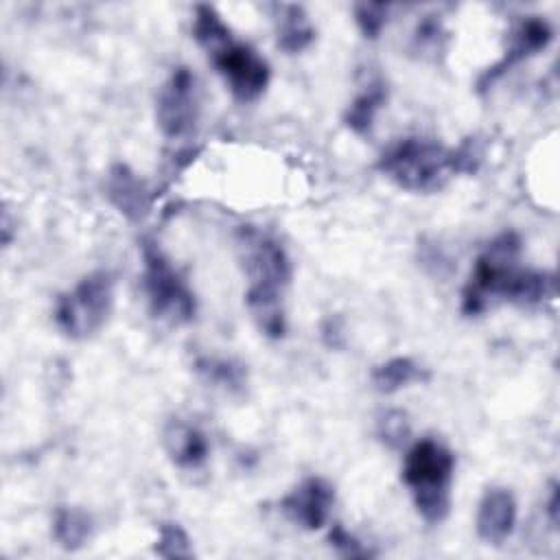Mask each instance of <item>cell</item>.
I'll list each match as a JSON object with an SVG mask.
<instances>
[{
	"mask_svg": "<svg viewBox=\"0 0 560 560\" xmlns=\"http://www.w3.org/2000/svg\"><path fill=\"white\" fill-rule=\"evenodd\" d=\"M523 241L508 230L494 236L477 256L462 291V313L481 315L494 302L538 306L556 295V276L542 269L521 267Z\"/></svg>",
	"mask_w": 560,
	"mask_h": 560,
	"instance_id": "obj_1",
	"label": "cell"
},
{
	"mask_svg": "<svg viewBox=\"0 0 560 560\" xmlns=\"http://www.w3.org/2000/svg\"><path fill=\"white\" fill-rule=\"evenodd\" d=\"M236 241L247 276L245 306L265 337L282 339L287 332L282 293L293 276L291 258L278 238L254 225L238 228Z\"/></svg>",
	"mask_w": 560,
	"mask_h": 560,
	"instance_id": "obj_2",
	"label": "cell"
},
{
	"mask_svg": "<svg viewBox=\"0 0 560 560\" xmlns=\"http://www.w3.org/2000/svg\"><path fill=\"white\" fill-rule=\"evenodd\" d=\"M376 168L398 188L409 192L442 190L457 175L455 151L429 138H400L383 151Z\"/></svg>",
	"mask_w": 560,
	"mask_h": 560,
	"instance_id": "obj_3",
	"label": "cell"
},
{
	"mask_svg": "<svg viewBox=\"0 0 560 560\" xmlns=\"http://www.w3.org/2000/svg\"><path fill=\"white\" fill-rule=\"evenodd\" d=\"M453 470V453L433 438L413 442L405 455L402 481L411 492L418 514L429 525H438L448 516Z\"/></svg>",
	"mask_w": 560,
	"mask_h": 560,
	"instance_id": "obj_4",
	"label": "cell"
},
{
	"mask_svg": "<svg viewBox=\"0 0 560 560\" xmlns=\"http://www.w3.org/2000/svg\"><path fill=\"white\" fill-rule=\"evenodd\" d=\"M142 289L153 317L171 326L195 319V293L155 241H142Z\"/></svg>",
	"mask_w": 560,
	"mask_h": 560,
	"instance_id": "obj_5",
	"label": "cell"
},
{
	"mask_svg": "<svg viewBox=\"0 0 560 560\" xmlns=\"http://www.w3.org/2000/svg\"><path fill=\"white\" fill-rule=\"evenodd\" d=\"M114 308V278L98 269L83 276L70 291L61 293L55 304L57 328L74 341L96 335Z\"/></svg>",
	"mask_w": 560,
	"mask_h": 560,
	"instance_id": "obj_6",
	"label": "cell"
},
{
	"mask_svg": "<svg viewBox=\"0 0 560 560\" xmlns=\"http://www.w3.org/2000/svg\"><path fill=\"white\" fill-rule=\"evenodd\" d=\"M155 120L168 140H184L195 133L199 122V90L190 68H173L162 83L155 98Z\"/></svg>",
	"mask_w": 560,
	"mask_h": 560,
	"instance_id": "obj_7",
	"label": "cell"
},
{
	"mask_svg": "<svg viewBox=\"0 0 560 560\" xmlns=\"http://www.w3.org/2000/svg\"><path fill=\"white\" fill-rule=\"evenodd\" d=\"M208 55L236 101L252 103L265 94L271 81V68L249 44L230 37Z\"/></svg>",
	"mask_w": 560,
	"mask_h": 560,
	"instance_id": "obj_8",
	"label": "cell"
},
{
	"mask_svg": "<svg viewBox=\"0 0 560 560\" xmlns=\"http://www.w3.org/2000/svg\"><path fill=\"white\" fill-rule=\"evenodd\" d=\"M335 505V488L324 477L302 479L280 501V512L298 527L315 532L322 529Z\"/></svg>",
	"mask_w": 560,
	"mask_h": 560,
	"instance_id": "obj_9",
	"label": "cell"
},
{
	"mask_svg": "<svg viewBox=\"0 0 560 560\" xmlns=\"http://www.w3.org/2000/svg\"><path fill=\"white\" fill-rule=\"evenodd\" d=\"M551 39H553V28H551V24H549L545 18H540V15H527V18H523V20L514 26V31H512V35H510V44H508L505 55H503L492 68H488V70L481 74V79H479V83H477L479 92L488 90V88H490L499 77H503L512 66H516V63H521V61L534 57L536 52L545 50V48L551 44Z\"/></svg>",
	"mask_w": 560,
	"mask_h": 560,
	"instance_id": "obj_10",
	"label": "cell"
},
{
	"mask_svg": "<svg viewBox=\"0 0 560 560\" xmlns=\"http://www.w3.org/2000/svg\"><path fill=\"white\" fill-rule=\"evenodd\" d=\"M105 195L112 206L133 223H140L151 212L153 195L144 179H140L127 164H114L109 168Z\"/></svg>",
	"mask_w": 560,
	"mask_h": 560,
	"instance_id": "obj_11",
	"label": "cell"
},
{
	"mask_svg": "<svg viewBox=\"0 0 560 560\" xmlns=\"http://www.w3.org/2000/svg\"><path fill=\"white\" fill-rule=\"evenodd\" d=\"M477 536L488 545H503L516 525V499L508 488H488L477 508Z\"/></svg>",
	"mask_w": 560,
	"mask_h": 560,
	"instance_id": "obj_12",
	"label": "cell"
},
{
	"mask_svg": "<svg viewBox=\"0 0 560 560\" xmlns=\"http://www.w3.org/2000/svg\"><path fill=\"white\" fill-rule=\"evenodd\" d=\"M162 446L168 459L182 470H197L210 457V442L206 433L182 418H173L166 422L162 431Z\"/></svg>",
	"mask_w": 560,
	"mask_h": 560,
	"instance_id": "obj_13",
	"label": "cell"
},
{
	"mask_svg": "<svg viewBox=\"0 0 560 560\" xmlns=\"http://www.w3.org/2000/svg\"><path fill=\"white\" fill-rule=\"evenodd\" d=\"M315 39V28L300 4H276V44L280 50L295 55L308 48Z\"/></svg>",
	"mask_w": 560,
	"mask_h": 560,
	"instance_id": "obj_14",
	"label": "cell"
},
{
	"mask_svg": "<svg viewBox=\"0 0 560 560\" xmlns=\"http://www.w3.org/2000/svg\"><path fill=\"white\" fill-rule=\"evenodd\" d=\"M370 381L378 394H394L413 383L429 381V372H427V368H422L420 363H416L409 357H392V359L374 365Z\"/></svg>",
	"mask_w": 560,
	"mask_h": 560,
	"instance_id": "obj_15",
	"label": "cell"
},
{
	"mask_svg": "<svg viewBox=\"0 0 560 560\" xmlns=\"http://www.w3.org/2000/svg\"><path fill=\"white\" fill-rule=\"evenodd\" d=\"M195 374L210 387L225 394H243L247 387V370L241 361L225 357H199L195 361Z\"/></svg>",
	"mask_w": 560,
	"mask_h": 560,
	"instance_id": "obj_16",
	"label": "cell"
},
{
	"mask_svg": "<svg viewBox=\"0 0 560 560\" xmlns=\"http://www.w3.org/2000/svg\"><path fill=\"white\" fill-rule=\"evenodd\" d=\"M387 103V88L383 81H368V85L350 101L343 122L348 129H352L357 136H370L376 114Z\"/></svg>",
	"mask_w": 560,
	"mask_h": 560,
	"instance_id": "obj_17",
	"label": "cell"
},
{
	"mask_svg": "<svg viewBox=\"0 0 560 560\" xmlns=\"http://www.w3.org/2000/svg\"><path fill=\"white\" fill-rule=\"evenodd\" d=\"M94 523L92 516L81 508L59 505L52 516V536L57 545L66 551H77L92 538Z\"/></svg>",
	"mask_w": 560,
	"mask_h": 560,
	"instance_id": "obj_18",
	"label": "cell"
},
{
	"mask_svg": "<svg viewBox=\"0 0 560 560\" xmlns=\"http://www.w3.org/2000/svg\"><path fill=\"white\" fill-rule=\"evenodd\" d=\"M192 37L201 48L212 52L214 48H219L232 37V31L223 22V18L217 13L214 7L197 4L195 18H192Z\"/></svg>",
	"mask_w": 560,
	"mask_h": 560,
	"instance_id": "obj_19",
	"label": "cell"
},
{
	"mask_svg": "<svg viewBox=\"0 0 560 560\" xmlns=\"http://www.w3.org/2000/svg\"><path fill=\"white\" fill-rule=\"evenodd\" d=\"M153 551L160 558H166V560L192 558L195 556V549H192V542H190L186 529L179 523H171V521L160 523L158 540L153 545Z\"/></svg>",
	"mask_w": 560,
	"mask_h": 560,
	"instance_id": "obj_20",
	"label": "cell"
},
{
	"mask_svg": "<svg viewBox=\"0 0 560 560\" xmlns=\"http://www.w3.org/2000/svg\"><path fill=\"white\" fill-rule=\"evenodd\" d=\"M376 435L387 448H400L411 438V420L400 409H387L376 420Z\"/></svg>",
	"mask_w": 560,
	"mask_h": 560,
	"instance_id": "obj_21",
	"label": "cell"
},
{
	"mask_svg": "<svg viewBox=\"0 0 560 560\" xmlns=\"http://www.w3.org/2000/svg\"><path fill=\"white\" fill-rule=\"evenodd\" d=\"M446 44V31L442 20L435 15H427L424 20L418 22L413 31V48L422 55H438L444 50Z\"/></svg>",
	"mask_w": 560,
	"mask_h": 560,
	"instance_id": "obj_22",
	"label": "cell"
},
{
	"mask_svg": "<svg viewBox=\"0 0 560 560\" xmlns=\"http://www.w3.org/2000/svg\"><path fill=\"white\" fill-rule=\"evenodd\" d=\"M387 15H389V4H383V2L354 4V22L365 39H376L383 33L387 24Z\"/></svg>",
	"mask_w": 560,
	"mask_h": 560,
	"instance_id": "obj_23",
	"label": "cell"
},
{
	"mask_svg": "<svg viewBox=\"0 0 560 560\" xmlns=\"http://www.w3.org/2000/svg\"><path fill=\"white\" fill-rule=\"evenodd\" d=\"M328 545L341 556V558H374L376 551L370 549L365 542H361L354 534H350L341 523H332L326 536Z\"/></svg>",
	"mask_w": 560,
	"mask_h": 560,
	"instance_id": "obj_24",
	"label": "cell"
},
{
	"mask_svg": "<svg viewBox=\"0 0 560 560\" xmlns=\"http://www.w3.org/2000/svg\"><path fill=\"white\" fill-rule=\"evenodd\" d=\"M319 337L326 348L330 350H341L346 346V326L339 315H328L324 317L319 326Z\"/></svg>",
	"mask_w": 560,
	"mask_h": 560,
	"instance_id": "obj_25",
	"label": "cell"
},
{
	"mask_svg": "<svg viewBox=\"0 0 560 560\" xmlns=\"http://www.w3.org/2000/svg\"><path fill=\"white\" fill-rule=\"evenodd\" d=\"M547 514L551 525H558V483H551V492H549V501H547Z\"/></svg>",
	"mask_w": 560,
	"mask_h": 560,
	"instance_id": "obj_26",
	"label": "cell"
}]
</instances>
